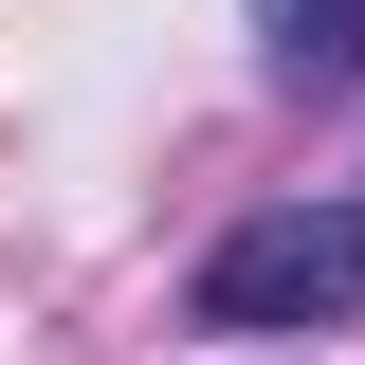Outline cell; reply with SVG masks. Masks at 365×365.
Segmentation results:
<instances>
[{"label":"cell","instance_id":"1","mask_svg":"<svg viewBox=\"0 0 365 365\" xmlns=\"http://www.w3.org/2000/svg\"><path fill=\"white\" fill-rule=\"evenodd\" d=\"M347 311H365V201H274L182 274V329H220V347H292V329H347Z\"/></svg>","mask_w":365,"mask_h":365},{"label":"cell","instance_id":"2","mask_svg":"<svg viewBox=\"0 0 365 365\" xmlns=\"http://www.w3.org/2000/svg\"><path fill=\"white\" fill-rule=\"evenodd\" d=\"M256 73L274 91H347L365 73V0H256Z\"/></svg>","mask_w":365,"mask_h":365}]
</instances>
